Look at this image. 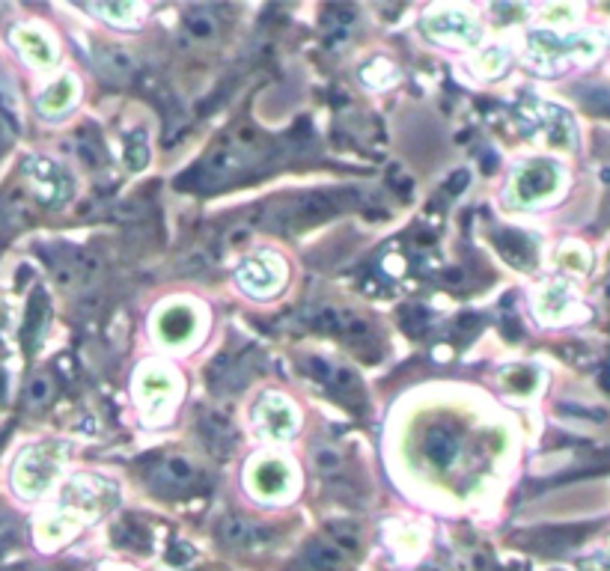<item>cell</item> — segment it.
<instances>
[{
  "instance_id": "cell-2",
  "label": "cell",
  "mask_w": 610,
  "mask_h": 571,
  "mask_svg": "<svg viewBox=\"0 0 610 571\" xmlns=\"http://www.w3.org/2000/svg\"><path fill=\"white\" fill-rule=\"evenodd\" d=\"M515 114H518L521 131L530 134V137H545V140L554 143V146H569L572 137H575L569 116L563 114V111H557V108H551V105L521 102V105L515 108Z\"/></svg>"
},
{
  "instance_id": "cell-17",
  "label": "cell",
  "mask_w": 610,
  "mask_h": 571,
  "mask_svg": "<svg viewBox=\"0 0 610 571\" xmlns=\"http://www.w3.org/2000/svg\"><path fill=\"white\" fill-rule=\"evenodd\" d=\"M301 563H304V571H340L343 563H346V557L328 539H313L304 548Z\"/></svg>"
},
{
  "instance_id": "cell-32",
  "label": "cell",
  "mask_w": 610,
  "mask_h": 571,
  "mask_svg": "<svg viewBox=\"0 0 610 571\" xmlns=\"http://www.w3.org/2000/svg\"><path fill=\"white\" fill-rule=\"evenodd\" d=\"M304 369H307L316 381H322L325 387L331 384V378H334V372H337V369H334L328 360H322V357H307V360H304Z\"/></svg>"
},
{
  "instance_id": "cell-23",
  "label": "cell",
  "mask_w": 610,
  "mask_h": 571,
  "mask_svg": "<svg viewBox=\"0 0 610 571\" xmlns=\"http://www.w3.org/2000/svg\"><path fill=\"white\" fill-rule=\"evenodd\" d=\"M325 539L346 557V554H358V548H361V536H358V530L352 527V524H346V521H334V524H328L325 527Z\"/></svg>"
},
{
  "instance_id": "cell-36",
  "label": "cell",
  "mask_w": 610,
  "mask_h": 571,
  "mask_svg": "<svg viewBox=\"0 0 610 571\" xmlns=\"http://www.w3.org/2000/svg\"><path fill=\"white\" fill-rule=\"evenodd\" d=\"M468 182H471V173H468V170H459V173L447 182V194H450V197L462 194V188H465Z\"/></svg>"
},
{
  "instance_id": "cell-9",
  "label": "cell",
  "mask_w": 610,
  "mask_h": 571,
  "mask_svg": "<svg viewBox=\"0 0 610 571\" xmlns=\"http://www.w3.org/2000/svg\"><path fill=\"white\" fill-rule=\"evenodd\" d=\"M221 539H224V545L239 548V551H262L274 542V530H268L262 524H250L242 518H227L221 524Z\"/></svg>"
},
{
  "instance_id": "cell-19",
  "label": "cell",
  "mask_w": 610,
  "mask_h": 571,
  "mask_svg": "<svg viewBox=\"0 0 610 571\" xmlns=\"http://www.w3.org/2000/svg\"><path fill=\"white\" fill-rule=\"evenodd\" d=\"M328 387H331V393H334L346 408H355V411L364 414L366 393L364 387H361V381H358V375H352V372H346V369H337Z\"/></svg>"
},
{
  "instance_id": "cell-25",
  "label": "cell",
  "mask_w": 610,
  "mask_h": 571,
  "mask_svg": "<svg viewBox=\"0 0 610 571\" xmlns=\"http://www.w3.org/2000/svg\"><path fill=\"white\" fill-rule=\"evenodd\" d=\"M114 539L125 548H131V551H137V548L143 551L149 545V530L140 521H122L120 527L114 530Z\"/></svg>"
},
{
  "instance_id": "cell-33",
  "label": "cell",
  "mask_w": 610,
  "mask_h": 571,
  "mask_svg": "<svg viewBox=\"0 0 610 571\" xmlns=\"http://www.w3.org/2000/svg\"><path fill=\"white\" fill-rule=\"evenodd\" d=\"M51 393H54V384H51L48 378H36V381L30 384V390H27V402H30V405H45V402L51 399Z\"/></svg>"
},
{
  "instance_id": "cell-8",
  "label": "cell",
  "mask_w": 610,
  "mask_h": 571,
  "mask_svg": "<svg viewBox=\"0 0 610 571\" xmlns=\"http://www.w3.org/2000/svg\"><path fill=\"white\" fill-rule=\"evenodd\" d=\"M256 423H259V432L265 438H289L295 435V426H298V417L295 411L274 393L262 396V402L256 405Z\"/></svg>"
},
{
  "instance_id": "cell-29",
  "label": "cell",
  "mask_w": 610,
  "mask_h": 571,
  "mask_svg": "<svg viewBox=\"0 0 610 571\" xmlns=\"http://www.w3.org/2000/svg\"><path fill=\"white\" fill-rule=\"evenodd\" d=\"M364 81L369 87H390L396 81V69L387 60H372L369 66H364Z\"/></svg>"
},
{
  "instance_id": "cell-28",
  "label": "cell",
  "mask_w": 610,
  "mask_h": 571,
  "mask_svg": "<svg viewBox=\"0 0 610 571\" xmlns=\"http://www.w3.org/2000/svg\"><path fill=\"white\" fill-rule=\"evenodd\" d=\"M185 27H188V33L197 36V39H209V36H215V30H218L215 18H212L206 9H191V12L185 15Z\"/></svg>"
},
{
  "instance_id": "cell-4",
  "label": "cell",
  "mask_w": 610,
  "mask_h": 571,
  "mask_svg": "<svg viewBox=\"0 0 610 571\" xmlns=\"http://www.w3.org/2000/svg\"><path fill=\"white\" fill-rule=\"evenodd\" d=\"M24 173H27V179L33 182L36 197H39L45 206H63V203L69 200V194H72V179H69V173H66L60 164H54V161H48V158H30L27 167H24Z\"/></svg>"
},
{
  "instance_id": "cell-30",
  "label": "cell",
  "mask_w": 610,
  "mask_h": 571,
  "mask_svg": "<svg viewBox=\"0 0 610 571\" xmlns=\"http://www.w3.org/2000/svg\"><path fill=\"white\" fill-rule=\"evenodd\" d=\"M506 63H509V54H506L500 45H491V48H486V51L477 57V69H480L483 75H500V72L506 69Z\"/></svg>"
},
{
  "instance_id": "cell-5",
  "label": "cell",
  "mask_w": 610,
  "mask_h": 571,
  "mask_svg": "<svg viewBox=\"0 0 610 571\" xmlns=\"http://www.w3.org/2000/svg\"><path fill=\"white\" fill-rule=\"evenodd\" d=\"M117 497V488H111L102 479H90V476H78L72 479L63 494H60V509L63 512H102L105 506H111V500Z\"/></svg>"
},
{
  "instance_id": "cell-16",
  "label": "cell",
  "mask_w": 610,
  "mask_h": 571,
  "mask_svg": "<svg viewBox=\"0 0 610 571\" xmlns=\"http://www.w3.org/2000/svg\"><path fill=\"white\" fill-rule=\"evenodd\" d=\"M12 39H15V45L21 48V54H24L30 63H36V66H51V63H54V45H51V39H48L42 30H36V27H18V30L12 33Z\"/></svg>"
},
{
  "instance_id": "cell-7",
  "label": "cell",
  "mask_w": 610,
  "mask_h": 571,
  "mask_svg": "<svg viewBox=\"0 0 610 571\" xmlns=\"http://www.w3.org/2000/svg\"><path fill=\"white\" fill-rule=\"evenodd\" d=\"M236 280L242 283L247 292L265 298V295H274V289L280 286L283 280V265H277L274 256L262 253V256H253L247 259L242 268L236 271Z\"/></svg>"
},
{
  "instance_id": "cell-31",
  "label": "cell",
  "mask_w": 610,
  "mask_h": 571,
  "mask_svg": "<svg viewBox=\"0 0 610 571\" xmlns=\"http://www.w3.org/2000/svg\"><path fill=\"white\" fill-rule=\"evenodd\" d=\"M96 12H99V15H105L108 21H117V24H122V27H128V24H131V18H134V15H140V6H134V3H99V6H96Z\"/></svg>"
},
{
  "instance_id": "cell-13",
  "label": "cell",
  "mask_w": 610,
  "mask_h": 571,
  "mask_svg": "<svg viewBox=\"0 0 610 571\" xmlns=\"http://www.w3.org/2000/svg\"><path fill=\"white\" fill-rule=\"evenodd\" d=\"M155 328H158V337H161L164 343H185V340H191L194 331H197V313H194L191 307H170V310H164V313L158 316V325H155Z\"/></svg>"
},
{
  "instance_id": "cell-11",
  "label": "cell",
  "mask_w": 610,
  "mask_h": 571,
  "mask_svg": "<svg viewBox=\"0 0 610 571\" xmlns=\"http://www.w3.org/2000/svg\"><path fill=\"white\" fill-rule=\"evenodd\" d=\"M423 456L432 467L444 470L450 467L456 456H459V435L453 429H444V426H432L426 435H423Z\"/></svg>"
},
{
  "instance_id": "cell-14",
  "label": "cell",
  "mask_w": 610,
  "mask_h": 571,
  "mask_svg": "<svg viewBox=\"0 0 610 571\" xmlns=\"http://www.w3.org/2000/svg\"><path fill=\"white\" fill-rule=\"evenodd\" d=\"M191 464L185 458H161L158 467L152 470L149 482L155 485V491L164 494H179L188 482H191Z\"/></svg>"
},
{
  "instance_id": "cell-27",
  "label": "cell",
  "mask_w": 610,
  "mask_h": 571,
  "mask_svg": "<svg viewBox=\"0 0 610 571\" xmlns=\"http://www.w3.org/2000/svg\"><path fill=\"white\" fill-rule=\"evenodd\" d=\"M566 304H569V289L563 283H551L539 295V313H545V316H557L560 310H566Z\"/></svg>"
},
{
  "instance_id": "cell-10",
  "label": "cell",
  "mask_w": 610,
  "mask_h": 571,
  "mask_svg": "<svg viewBox=\"0 0 610 571\" xmlns=\"http://www.w3.org/2000/svg\"><path fill=\"white\" fill-rule=\"evenodd\" d=\"M250 485L259 497H280L289 488V467L280 458H265L250 467Z\"/></svg>"
},
{
  "instance_id": "cell-6",
  "label": "cell",
  "mask_w": 610,
  "mask_h": 571,
  "mask_svg": "<svg viewBox=\"0 0 610 571\" xmlns=\"http://www.w3.org/2000/svg\"><path fill=\"white\" fill-rule=\"evenodd\" d=\"M557 182H560V173H557L554 164H548V161H533V164H527V167L515 176L512 191H515V200H518V203H536V200H545V197L557 188Z\"/></svg>"
},
{
  "instance_id": "cell-1",
  "label": "cell",
  "mask_w": 610,
  "mask_h": 571,
  "mask_svg": "<svg viewBox=\"0 0 610 571\" xmlns=\"http://www.w3.org/2000/svg\"><path fill=\"white\" fill-rule=\"evenodd\" d=\"M60 464H63V447L60 444H45V447L27 450L24 456L18 458V464H15V485H18V491L27 494V497L42 494L51 485V479L57 476Z\"/></svg>"
},
{
  "instance_id": "cell-20",
  "label": "cell",
  "mask_w": 610,
  "mask_h": 571,
  "mask_svg": "<svg viewBox=\"0 0 610 571\" xmlns=\"http://www.w3.org/2000/svg\"><path fill=\"white\" fill-rule=\"evenodd\" d=\"M497 247L500 253L512 262V265H521V268H530L533 265V241L521 232H512V229H503L497 232Z\"/></svg>"
},
{
  "instance_id": "cell-34",
  "label": "cell",
  "mask_w": 610,
  "mask_h": 571,
  "mask_svg": "<svg viewBox=\"0 0 610 571\" xmlns=\"http://www.w3.org/2000/svg\"><path fill=\"white\" fill-rule=\"evenodd\" d=\"M340 453H334V450H319L316 453V467L325 473V476H331V473H340Z\"/></svg>"
},
{
  "instance_id": "cell-22",
  "label": "cell",
  "mask_w": 610,
  "mask_h": 571,
  "mask_svg": "<svg viewBox=\"0 0 610 571\" xmlns=\"http://www.w3.org/2000/svg\"><path fill=\"white\" fill-rule=\"evenodd\" d=\"M500 384H503L506 390H512V393L527 396V393L536 390L539 375H536L533 366H506V369H500Z\"/></svg>"
},
{
  "instance_id": "cell-24",
  "label": "cell",
  "mask_w": 610,
  "mask_h": 571,
  "mask_svg": "<svg viewBox=\"0 0 610 571\" xmlns=\"http://www.w3.org/2000/svg\"><path fill=\"white\" fill-rule=\"evenodd\" d=\"M122 158H125V167H128V170H143V167H146V161H149V146H146V134H143V131H131V134L125 137V152H122Z\"/></svg>"
},
{
  "instance_id": "cell-15",
  "label": "cell",
  "mask_w": 610,
  "mask_h": 571,
  "mask_svg": "<svg viewBox=\"0 0 610 571\" xmlns=\"http://www.w3.org/2000/svg\"><path fill=\"white\" fill-rule=\"evenodd\" d=\"M200 432H203V441H206V447L215 453V456H227L233 447H236V435H233V426H230V420L224 417V414H218V411H209V414H203V420H200Z\"/></svg>"
},
{
  "instance_id": "cell-26",
  "label": "cell",
  "mask_w": 610,
  "mask_h": 571,
  "mask_svg": "<svg viewBox=\"0 0 610 571\" xmlns=\"http://www.w3.org/2000/svg\"><path fill=\"white\" fill-rule=\"evenodd\" d=\"M45 295L42 292H36L33 295V301H30V313H27V322H24V340H27V345H33V337H39L42 334V325H45Z\"/></svg>"
},
{
  "instance_id": "cell-35",
  "label": "cell",
  "mask_w": 610,
  "mask_h": 571,
  "mask_svg": "<svg viewBox=\"0 0 610 571\" xmlns=\"http://www.w3.org/2000/svg\"><path fill=\"white\" fill-rule=\"evenodd\" d=\"M584 571H610V551H602V554H593L581 563Z\"/></svg>"
},
{
  "instance_id": "cell-12",
  "label": "cell",
  "mask_w": 610,
  "mask_h": 571,
  "mask_svg": "<svg viewBox=\"0 0 610 571\" xmlns=\"http://www.w3.org/2000/svg\"><path fill=\"white\" fill-rule=\"evenodd\" d=\"M137 393L143 399V405L149 411H158L167 405L170 393H173V375L161 366H146L140 372V381H137Z\"/></svg>"
},
{
  "instance_id": "cell-18",
  "label": "cell",
  "mask_w": 610,
  "mask_h": 571,
  "mask_svg": "<svg viewBox=\"0 0 610 571\" xmlns=\"http://www.w3.org/2000/svg\"><path fill=\"white\" fill-rule=\"evenodd\" d=\"M75 93H78V87H75V78H69V75H63V78H57L42 96H39V111H45V114L57 116L63 114V111H69L72 108V102H75Z\"/></svg>"
},
{
  "instance_id": "cell-21",
  "label": "cell",
  "mask_w": 610,
  "mask_h": 571,
  "mask_svg": "<svg viewBox=\"0 0 610 571\" xmlns=\"http://www.w3.org/2000/svg\"><path fill=\"white\" fill-rule=\"evenodd\" d=\"M96 63L108 78H117V81H125L134 72V63L122 48H108V45L96 48Z\"/></svg>"
},
{
  "instance_id": "cell-3",
  "label": "cell",
  "mask_w": 610,
  "mask_h": 571,
  "mask_svg": "<svg viewBox=\"0 0 610 571\" xmlns=\"http://www.w3.org/2000/svg\"><path fill=\"white\" fill-rule=\"evenodd\" d=\"M423 30L441 42H465V45L480 42V24L474 21V15H468L465 9H456V6L429 12L423 21Z\"/></svg>"
}]
</instances>
